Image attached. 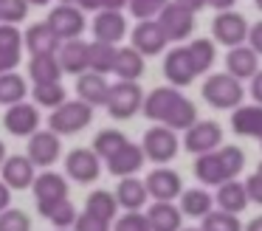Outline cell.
<instances>
[{"label": "cell", "mask_w": 262, "mask_h": 231, "mask_svg": "<svg viewBox=\"0 0 262 231\" xmlns=\"http://www.w3.org/2000/svg\"><path fill=\"white\" fill-rule=\"evenodd\" d=\"M256 71H259V56H256L248 45L228 48V54H226V73L228 76L243 82V79H251Z\"/></svg>", "instance_id": "cell-21"}, {"label": "cell", "mask_w": 262, "mask_h": 231, "mask_svg": "<svg viewBox=\"0 0 262 231\" xmlns=\"http://www.w3.org/2000/svg\"><path fill=\"white\" fill-rule=\"evenodd\" d=\"M0 48H9V51H20V48H23V34L17 31V26L0 23Z\"/></svg>", "instance_id": "cell-46"}, {"label": "cell", "mask_w": 262, "mask_h": 231, "mask_svg": "<svg viewBox=\"0 0 262 231\" xmlns=\"http://www.w3.org/2000/svg\"><path fill=\"white\" fill-rule=\"evenodd\" d=\"M181 231H200V228H181Z\"/></svg>", "instance_id": "cell-62"}, {"label": "cell", "mask_w": 262, "mask_h": 231, "mask_svg": "<svg viewBox=\"0 0 262 231\" xmlns=\"http://www.w3.org/2000/svg\"><path fill=\"white\" fill-rule=\"evenodd\" d=\"M248 48L256 56H262V20L256 26H248Z\"/></svg>", "instance_id": "cell-50"}, {"label": "cell", "mask_w": 262, "mask_h": 231, "mask_svg": "<svg viewBox=\"0 0 262 231\" xmlns=\"http://www.w3.org/2000/svg\"><path fill=\"white\" fill-rule=\"evenodd\" d=\"M26 3H31V6H48L51 0H26Z\"/></svg>", "instance_id": "cell-58"}, {"label": "cell", "mask_w": 262, "mask_h": 231, "mask_svg": "<svg viewBox=\"0 0 262 231\" xmlns=\"http://www.w3.org/2000/svg\"><path fill=\"white\" fill-rule=\"evenodd\" d=\"M62 155V144H59V135L51 130H37L34 135H29V161L34 166H51L57 163V158Z\"/></svg>", "instance_id": "cell-11"}, {"label": "cell", "mask_w": 262, "mask_h": 231, "mask_svg": "<svg viewBox=\"0 0 262 231\" xmlns=\"http://www.w3.org/2000/svg\"><path fill=\"white\" fill-rule=\"evenodd\" d=\"M259 144H262V135H259Z\"/></svg>", "instance_id": "cell-64"}, {"label": "cell", "mask_w": 262, "mask_h": 231, "mask_svg": "<svg viewBox=\"0 0 262 231\" xmlns=\"http://www.w3.org/2000/svg\"><path fill=\"white\" fill-rule=\"evenodd\" d=\"M147 223H149V231H181V208L172 206V203H152L147 208Z\"/></svg>", "instance_id": "cell-27"}, {"label": "cell", "mask_w": 262, "mask_h": 231, "mask_svg": "<svg viewBox=\"0 0 262 231\" xmlns=\"http://www.w3.org/2000/svg\"><path fill=\"white\" fill-rule=\"evenodd\" d=\"M0 175H3L0 180L9 189H29L37 178V166L26 155H9L6 161L0 163Z\"/></svg>", "instance_id": "cell-15"}, {"label": "cell", "mask_w": 262, "mask_h": 231, "mask_svg": "<svg viewBox=\"0 0 262 231\" xmlns=\"http://www.w3.org/2000/svg\"><path fill=\"white\" fill-rule=\"evenodd\" d=\"M23 45L31 51L34 56H46V54H57L59 48V39L46 23H34L31 28H26L23 34Z\"/></svg>", "instance_id": "cell-23"}, {"label": "cell", "mask_w": 262, "mask_h": 231, "mask_svg": "<svg viewBox=\"0 0 262 231\" xmlns=\"http://www.w3.org/2000/svg\"><path fill=\"white\" fill-rule=\"evenodd\" d=\"M245 231H262V214H259V217L251 220V223L245 225Z\"/></svg>", "instance_id": "cell-57"}, {"label": "cell", "mask_w": 262, "mask_h": 231, "mask_svg": "<svg viewBox=\"0 0 262 231\" xmlns=\"http://www.w3.org/2000/svg\"><path fill=\"white\" fill-rule=\"evenodd\" d=\"M29 76L34 85H46V82H59L62 79V68L57 62V54H46V56H31L29 62Z\"/></svg>", "instance_id": "cell-30"}, {"label": "cell", "mask_w": 262, "mask_h": 231, "mask_svg": "<svg viewBox=\"0 0 262 231\" xmlns=\"http://www.w3.org/2000/svg\"><path fill=\"white\" fill-rule=\"evenodd\" d=\"M211 31H214V39L220 45L237 48V45H245V39H248V23L239 11H217Z\"/></svg>", "instance_id": "cell-8"}, {"label": "cell", "mask_w": 262, "mask_h": 231, "mask_svg": "<svg viewBox=\"0 0 262 231\" xmlns=\"http://www.w3.org/2000/svg\"><path fill=\"white\" fill-rule=\"evenodd\" d=\"M217 158H220L223 172H226L228 180H234L245 166V152L239 150V146H234V144H223L220 150H217Z\"/></svg>", "instance_id": "cell-40"}, {"label": "cell", "mask_w": 262, "mask_h": 231, "mask_svg": "<svg viewBox=\"0 0 262 231\" xmlns=\"http://www.w3.org/2000/svg\"><path fill=\"white\" fill-rule=\"evenodd\" d=\"M144 186H147V195L155 197V203H172L175 197H181V192H183L181 175L169 166L152 169V172L147 175V180H144Z\"/></svg>", "instance_id": "cell-9"}, {"label": "cell", "mask_w": 262, "mask_h": 231, "mask_svg": "<svg viewBox=\"0 0 262 231\" xmlns=\"http://www.w3.org/2000/svg\"><path fill=\"white\" fill-rule=\"evenodd\" d=\"M186 51H189V59H192L198 76L206 73V71H211V65H214V59H217V48H214V43H211L209 37L192 39V43L186 45Z\"/></svg>", "instance_id": "cell-33"}, {"label": "cell", "mask_w": 262, "mask_h": 231, "mask_svg": "<svg viewBox=\"0 0 262 231\" xmlns=\"http://www.w3.org/2000/svg\"><path fill=\"white\" fill-rule=\"evenodd\" d=\"M93 121V107L85 104V101H62L59 107L51 110V118H48V130L57 135H74L82 133L88 124Z\"/></svg>", "instance_id": "cell-2"}, {"label": "cell", "mask_w": 262, "mask_h": 231, "mask_svg": "<svg viewBox=\"0 0 262 231\" xmlns=\"http://www.w3.org/2000/svg\"><path fill=\"white\" fill-rule=\"evenodd\" d=\"M183 146L192 155H206L223 146V127L217 121H194L183 135Z\"/></svg>", "instance_id": "cell-7"}, {"label": "cell", "mask_w": 262, "mask_h": 231, "mask_svg": "<svg viewBox=\"0 0 262 231\" xmlns=\"http://www.w3.org/2000/svg\"><path fill=\"white\" fill-rule=\"evenodd\" d=\"M256 172H259V175H262V161H259V166H256Z\"/></svg>", "instance_id": "cell-61"}, {"label": "cell", "mask_w": 262, "mask_h": 231, "mask_svg": "<svg viewBox=\"0 0 262 231\" xmlns=\"http://www.w3.org/2000/svg\"><path fill=\"white\" fill-rule=\"evenodd\" d=\"M194 178H198L203 186H220V183L228 180L226 172H223L220 158H217V150L206 152V155H198V161H194Z\"/></svg>", "instance_id": "cell-29"}, {"label": "cell", "mask_w": 262, "mask_h": 231, "mask_svg": "<svg viewBox=\"0 0 262 231\" xmlns=\"http://www.w3.org/2000/svg\"><path fill=\"white\" fill-rule=\"evenodd\" d=\"M57 62H59V68H62V73H74V76L85 73L88 71V43L82 37L59 43Z\"/></svg>", "instance_id": "cell-19"}, {"label": "cell", "mask_w": 262, "mask_h": 231, "mask_svg": "<svg viewBox=\"0 0 262 231\" xmlns=\"http://www.w3.org/2000/svg\"><path fill=\"white\" fill-rule=\"evenodd\" d=\"M200 225V231H243V223H239L237 214H228V212H209Z\"/></svg>", "instance_id": "cell-41"}, {"label": "cell", "mask_w": 262, "mask_h": 231, "mask_svg": "<svg viewBox=\"0 0 262 231\" xmlns=\"http://www.w3.org/2000/svg\"><path fill=\"white\" fill-rule=\"evenodd\" d=\"M181 90L172 88V85H164V88H155L149 90L147 96H144V116L149 118V121H161L164 124V118L169 116V110L178 104V99H181Z\"/></svg>", "instance_id": "cell-16"}, {"label": "cell", "mask_w": 262, "mask_h": 231, "mask_svg": "<svg viewBox=\"0 0 262 231\" xmlns=\"http://www.w3.org/2000/svg\"><path fill=\"white\" fill-rule=\"evenodd\" d=\"M46 26L51 28L54 34H57L59 43H65V39H79L82 31H85V11L76 9V6L59 3L57 9L48 11Z\"/></svg>", "instance_id": "cell-6"}, {"label": "cell", "mask_w": 262, "mask_h": 231, "mask_svg": "<svg viewBox=\"0 0 262 231\" xmlns=\"http://www.w3.org/2000/svg\"><path fill=\"white\" fill-rule=\"evenodd\" d=\"M214 206V197L206 189H183L181 192V214L189 217H206Z\"/></svg>", "instance_id": "cell-34"}, {"label": "cell", "mask_w": 262, "mask_h": 231, "mask_svg": "<svg viewBox=\"0 0 262 231\" xmlns=\"http://www.w3.org/2000/svg\"><path fill=\"white\" fill-rule=\"evenodd\" d=\"M29 14V3L26 0H0V23H9V26H17L26 20Z\"/></svg>", "instance_id": "cell-42"}, {"label": "cell", "mask_w": 262, "mask_h": 231, "mask_svg": "<svg viewBox=\"0 0 262 231\" xmlns=\"http://www.w3.org/2000/svg\"><path fill=\"white\" fill-rule=\"evenodd\" d=\"M127 144V135L121 133V130H113V127H107V130H102V133H96V138H93V152L99 155V161H107L113 152H119L121 146Z\"/></svg>", "instance_id": "cell-38"}, {"label": "cell", "mask_w": 262, "mask_h": 231, "mask_svg": "<svg viewBox=\"0 0 262 231\" xmlns=\"http://www.w3.org/2000/svg\"><path fill=\"white\" fill-rule=\"evenodd\" d=\"M127 34V20L121 11H96L93 17V37L96 43L116 45Z\"/></svg>", "instance_id": "cell-18"}, {"label": "cell", "mask_w": 262, "mask_h": 231, "mask_svg": "<svg viewBox=\"0 0 262 231\" xmlns=\"http://www.w3.org/2000/svg\"><path fill=\"white\" fill-rule=\"evenodd\" d=\"M9 200H12V189L0 180V212H6L9 208Z\"/></svg>", "instance_id": "cell-53"}, {"label": "cell", "mask_w": 262, "mask_h": 231, "mask_svg": "<svg viewBox=\"0 0 262 231\" xmlns=\"http://www.w3.org/2000/svg\"><path fill=\"white\" fill-rule=\"evenodd\" d=\"M113 62H116V45H107V43H88V71L99 73H113Z\"/></svg>", "instance_id": "cell-32"}, {"label": "cell", "mask_w": 262, "mask_h": 231, "mask_svg": "<svg viewBox=\"0 0 262 231\" xmlns=\"http://www.w3.org/2000/svg\"><path fill=\"white\" fill-rule=\"evenodd\" d=\"M20 65V51L0 48V73H12Z\"/></svg>", "instance_id": "cell-49"}, {"label": "cell", "mask_w": 262, "mask_h": 231, "mask_svg": "<svg viewBox=\"0 0 262 231\" xmlns=\"http://www.w3.org/2000/svg\"><path fill=\"white\" fill-rule=\"evenodd\" d=\"M245 195H248V203H256V206H262V175L254 172L248 175V180H245Z\"/></svg>", "instance_id": "cell-48"}, {"label": "cell", "mask_w": 262, "mask_h": 231, "mask_svg": "<svg viewBox=\"0 0 262 231\" xmlns=\"http://www.w3.org/2000/svg\"><path fill=\"white\" fill-rule=\"evenodd\" d=\"M29 93V82H26L20 73H0V104H20Z\"/></svg>", "instance_id": "cell-35"}, {"label": "cell", "mask_w": 262, "mask_h": 231, "mask_svg": "<svg viewBox=\"0 0 262 231\" xmlns=\"http://www.w3.org/2000/svg\"><path fill=\"white\" fill-rule=\"evenodd\" d=\"M31 96H34V101L40 107H59L62 101H68V93H65L62 82H46V85H34V90H31Z\"/></svg>", "instance_id": "cell-39"}, {"label": "cell", "mask_w": 262, "mask_h": 231, "mask_svg": "<svg viewBox=\"0 0 262 231\" xmlns=\"http://www.w3.org/2000/svg\"><path fill=\"white\" fill-rule=\"evenodd\" d=\"M0 231H31V220L23 208H6L0 212Z\"/></svg>", "instance_id": "cell-43"}, {"label": "cell", "mask_w": 262, "mask_h": 231, "mask_svg": "<svg viewBox=\"0 0 262 231\" xmlns=\"http://www.w3.org/2000/svg\"><path fill=\"white\" fill-rule=\"evenodd\" d=\"M172 3H178L181 9H186V11H200V9H206V0H172Z\"/></svg>", "instance_id": "cell-52"}, {"label": "cell", "mask_w": 262, "mask_h": 231, "mask_svg": "<svg viewBox=\"0 0 262 231\" xmlns=\"http://www.w3.org/2000/svg\"><path fill=\"white\" fill-rule=\"evenodd\" d=\"M74 225H76V231H110V223H104V220L93 217V214H88V212H82Z\"/></svg>", "instance_id": "cell-47"}, {"label": "cell", "mask_w": 262, "mask_h": 231, "mask_svg": "<svg viewBox=\"0 0 262 231\" xmlns=\"http://www.w3.org/2000/svg\"><path fill=\"white\" fill-rule=\"evenodd\" d=\"M251 99H254V104H262V71L251 76Z\"/></svg>", "instance_id": "cell-51"}, {"label": "cell", "mask_w": 262, "mask_h": 231, "mask_svg": "<svg viewBox=\"0 0 262 231\" xmlns=\"http://www.w3.org/2000/svg\"><path fill=\"white\" fill-rule=\"evenodd\" d=\"M155 23L161 26L166 43H183V39H189V34L194 31V14L186 9H181V6L172 3V0L161 9V14L155 17Z\"/></svg>", "instance_id": "cell-5"}, {"label": "cell", "mask_w": 262, "mask_h": 231, "mask_svg": "<svg viewBox=\"0 0 262 231\" xmlns=\"http://www.w3.org/2000/svg\"><path fill=\"white\" fill-rule=\"evenodd\" d=\"M164 76L169 79L172 88H186V85L194 82V76H198V73H194L192 59H189L186 45H175V48L166 54V59H164Z\"/></svg>", "instance_id": "cell-14"}, {"label": "cell", "mask_w": 262, "mask_h": 231, "mask_svg": "<svg viewBox=\"0 0 262 231\" xmlns=\"http://www.w3.org/2000/svg\"><path fill=\"white\" fill-rule=\"evenodd\" d=\"M141 166H144L141 144H130V141H127L119 152H113V155L107 158V169H110V175H116V178H133Z\"/></svg>", "instance_id": "cell-20"}, {"label": "cell", "mask_w": 262, "mask_h": 231, "mask_svg": "<svg viewBox=\"0 0 262 231\" xmlns=\"http://www.w3.org/2000/svg\"><path fill=\"white\" fill-rule=\"evenodd\" d=\"M194 121H198V107H194V101H189L186 96H181V99H178V104L169 110V116L164 118V127L183 130V133H186Z\"/></svg>", "instance_id": "cell-37"}, {"label": "cell", "mask_w": 262, "mask_h": 231, "mask_svg": "<svg viewBox=\"0 0 262 231\" xmlns=\"http://www.w3.org/2000/svg\"><path fill=\"white\" fill-rule=\"evenodd\" d=\"M234 3H237V0H206V6H211V9H217V11H231Z\"/></svg>", "instance_id": "cell-54"}, {"label": "cell", "mask_w": 262, "mask_h": 231, "mask_svg": "<svg viewBox=\"0 0 262 231\" xmlns=\"http://www.w3.org/2000/svg\"><path fill=\"white\" fill-rule=\"evenodd\" d=\"M231 127L237 135L259 138L262 135V104H239L231 116Z\"/></svg>", "instance_id": "cell-24"}, {"label": "cell", "mask_w": 262, "mask_h": 231, "mask_svg": "<svg viewBox=\"0 0 262 231\" xmlns=\"http://www.w3.org/2000/svg\"><path fill=\"white\" fill-rule=\"evenodd\" d=\"M85 212L93 214V217H99V220H104V223H113L116 214H119V203H116L113 192L96 189V192H91V195H88Z\"/></svg>", "instance_id": "cell-31"}, {"label": "cell", "mask_w": 262, "mask_h": 231, "mask_svg": "<svg viewBox=\"0 0 262 231\" xmlns=\"http://www.w3.org/2000/svg\"><path fill=\"white\" fill-rule=\"evenodd\" d=\"M116 203H119L121 208H127V212H138V208H144V203H147V186H144V180H138L136 175L133 178H121V183L116 186L113 192Z\"/></svg>", "instance_id": "cell-25"}, {"label": "cell", "mask_w": 262, "mask_h": 231, "mask_svg": "<svg viewBox=\"0 0 262 231\" xmlns=\"http://www.w3.org/2000/svg\"><path fill=\"white\" fill-rule=\"evenodd\" d=\"M6 161V146H3V141H0V163Z\"/></svg>", "instance_id": "cell-59"}, {"label": "cell", "mask_w": 262, "mask_h": 231, "mask_svg": "<svg viewBox=\"0 0 262 231\" xmlns=\"http://www.w3.org/2000/svg\"><path fill=\"white\" fill-rule=\"evenodd\" d=\"M178 135L175 130L164 127V124H155L144 133V141H141V152L144 158H149L152 163H169L172 158L178 155Z\"/></svg>", "instance_id": "cell-4"}, {"label": "cell", "mask_w": 262, "mask_h": 231, "mask_svg": "<svg viewBox=\"0 0 262 231\" xmlns=\"http://www.w3.org/2000/svg\"><path fill=\"white\" fill-rule=\"evenodd\" d=\"M256 9H262V0H256Z\"/></svg>", "instance_id": "cell-63"}, {"label": "cell", "mask_w": 262, "mask_h": 231, "mask_svg": "<svg viewBox=\"0 0 262 231\" xmlns=\"http://www.w3.org/2000/svg\"><path fill=\"white\" fill-rule=\"evenodd\" d=\"M37 212L42 214L46 220H51L54 225H57V231H68L71 225L76 223V206L65 197V200H57V203H51V206H46V208H37Z\"/></svg>", "instance_id": "cell-36"}, {"label": "cell", "mask_w": 262, "mask_h": 231, "mask_svg": "<svg viewBox=\"0 0 262 231\" xmlns=\"http://www.w3.org/2000/svg\"><path fill=\"white\" fill-rule=\"evenodd\" d=\"M133 48L141 56H155L166 48V37L161 31V26L155 20H138V26L133 28Z\"/></svg>", "instance_id": "cell-17"}, {"label": "cell", "mask_w": 262, "mask_h": 231, "mask_svg": "<svg viewBox=\"0 0 262 231\" xmlns=\"http://www.w3.org/2000/svg\"><path fill=\"white\" fill-rule=\"evenodd\" d=\"M76 93H79V101H85V104H91V107L104 104V101H107V93H110V82L104 76H99V73H93V71H85L76 79Z\"/></svg>", "instance_id": "cell-22"}, {"label": "cell", "mask_w": 262, "mask_h": 231, "mask_svg": "<svg viewBox=\"0 0 262 231\" xmlns=\"http://www.w3.org/2000/svg\"><path fill=\"white\" fill-rule=\"evenodd\" d=\"M166 3H169V0H130L127 6H130L136 20H155Z\"/></svg>", "instance_id": "cell-44"}, {"label": "cell", "mask_w": 262, "mask_h": 231, "mask_svg": "<svg viewBox=\"0 0 262 231\" xmlns=\"http://www.w3.org/2000/svg\"><path fill=\"white\" fill-rule=\"evenodd\" d=\"M110 231H149V223L141 212H127L119 220H113V228Z\"/></svg>", "instance_id": "cell-45"}, {"label": "cell", "mask_w": 262, "mask_h": 231, "mask_svg": "<svg viewBox=\"0 0 262 231\" xmlns=\"http://www.w3.org/2000/svg\"><path fill=\"white\" fill-rule=\"evenodd\" d=\"M113 73L119 76V82H138V76L144 73V56L138 54V51L133 48V45L116 48Z\"/></svg>", "instance_id": "cell-26"}, {"label": "cell", "mask_w": 262, "mask_h": 231, "mask_svg": "<svg viewBox=\"0 0 262 231\" xmlns=\"http://www.w3.org/2000/svg\"><path fill=\"white\" fill-rule=\"evenodd\" d=\"M243 82H237L228 73H211L203 82V99L217 110H237L243 104Z\"/></svg>", "instance_id": "cell-1"}, {"label": "cell", "mask_w": 262, "mask_h": 231, "mask_svg": "<svg viewBox=\"0 0 262 231\" xmlns=\"http://www.w3.org/2000/svg\"><path fill=\"white\" fill-rule=\"evenodd\" d=\"M99 172H102V161L93 150L79 146V150L68 152V158H65V175L76 183H93L99 178Z\"/></svg>", "instance_id": "cell-10"}, {"label": "cell", "mask_w": 262, "mask_h": 231, "mask_svg": "<svg viewBox=\"0 0 262 231\" xmlns=\"http://www.w3.org/2000/svg\"><path fill=\"white\" fill-rule=\"evenodd\" d=\"M144 104V90L138 82H116L110 85V93H107V113L113 118H133Z\"/></svg>", "instance_id": "cell-3"}, {"label": "cell", "mask_w": 262, "mask_h": 231, "mask_svg": "<svg viewBox=\"0 0 262 231\" xmlns=\"http://www.w3.org/2000/svg\"><path fill=\"white\" fill-rule=\"evenodd\" d=\"M127 3H130V0H102V9L99 11H119V9H124Z\"/></svg>", "instance_id": "cell-55"}, {"label": "cell", "mask_w": 262, "mask_h": 231, "mask_svg": "<svg viewBox=\"0 0 262 231\" xmlns=\"http://www.w3.org/2000/svg\"><path fill=\"white\" fill-rule=\"evenodd\" d=\"M3 127L12 135H17V138H29V135H34L37 130H40V113H37V107L29 104V101L12 104L6 110V116H3Z\"/></svg>", "instance_id": "cell-12"}, {"label": "cell", "mask_w": 262, "mask_h": 231, "mask_svg": "<svg viewBox=\"0 0 262 231\" xmlns=\"http://www.w3.org/2000/svg\"><path fill=\"white\" fill-rule=\"evenodd\" d=\"M31 189H34L37 208H46V206H51V203L65 200V197H68V180H65V175L46 169V172H40L34 178Z\"/></svg>", "instance_id": "cell-13"}, {"label": "cell", "mask_w": 262, "mask_h": 231, "mask_svg": "<svg viewBox=\"0 0 262 231\" xmlns=\"http://www.w3.org/2000/svg\"><path fill=\"white\" fill-rule=\"evenodd\" d=\"M214 203L220 206V212H228V214L245 212V206H248L245 186L239 183V180H226V183H220L217 186V195H214Z\"/></svg>", "instance_id": "cell-28"}, {"label": "cell", "mask_w": 262, "mask_h": 231, "mask_svg": "<svg viewBox=\"0 0 262 231\" xmlns=\"http://www.w3.org/2000/svg\"><path fill=\"white\" fill-rule=\"evenodd\" d=\"M76 6L82 11H99L102 9V0H76Z\"/></svg>", "instance_id": "cell-56"}, {"label": "cell", "mask_w": 262, "mask_h": 231, "mask_svg": "<svg viewBox=\"0 0 262 231\" xmlns=\"http://www.w3.org/2000/svg\"><path fill=\"white\" fill-rule=\"evenodd\" d=\"M59 3H65V6H74V3H76V0H59Z\"/></svg>", "instance_id": "cell-60"}]
</instances>
